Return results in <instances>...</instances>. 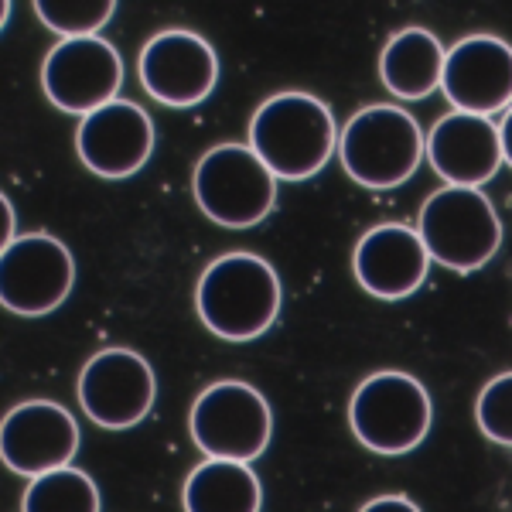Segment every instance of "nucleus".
I'll list each match as a JSON object with an SVG mask.
<instances>
[{
  "mask_svg": "<svg viewBox=\"0 0 512 512\" xmlns=\"http://www.w3.org/2000/svg\"><path fill=\"white\" fill-rule=\"evenodd\" d=\"M195 308L216 338L253 342L277 321L280 277L267 256L222 253L198 277Z\"/></svg>",
  "mask_w": 512,
  "mask_h": 512,
  "instance_id": "obj_1",
  "label": "nucleus"
},
{
  "mask_svg": "<svg viewBox=\"0 0 512 512\" xmlns=\"http://www.w3.org/2000/svg\"><path fill=\"white\" fill-rule=\"evenodd\" d=\"M250 147L277 178L308 181L338 151V127L328 103L311 93L287 89L256 106L250 120Z\"/></svg>",
  "mask_w": 512,
  "mask_h": 512,
  "instance_id": "obj_2",
  "label": "nucleus"
},
{
  "mask_svg": "<svg viewBox=\"0 0 512 512\" xmlns=\"http://www.w3.org/2000/svg\"><path fill=\"white\" fill-rule=\"evenodd\" d=\"M427 154V140L417 120L400 106H366L338 134V158L355 185L396 188L414 178Z\"/></svg>",
  "mask_w": 512,
  "mask_h": 512,
  "instance_id": "obj_3",
  "label": "nucleus"
},
{
  "mask_svg": "<svg viewBox=\"0 0 512 512\" xmlns=\"http://www.w3.org/2000/svg\"><path fill=\"white\" fill-rule=\"evenodd\" d=\"M434 403L417 376L383 369L362 379L349 400V427L362 448L376 454H410L431 434Z\"/></svg>",
  "mask_w": 512,
  "mask_h": 512,
  "instance_id": "obj_4",
  "label": "nucleus"
},
{
  "mask_svg": "<svg viewBox=\"0 0 512 512\" xmlns=\"http://www.w3.org/2000/svg\"><path fill=\"white\" fill-rule=\"evenodd\" d=\"M417 233L431 260L454 274L485 267L502 246V222L495 216V205L482 188L465 185H444L427 195V202L420 205Z\"/></svg>",
  "mask_w": 512,
  "mask_h": 512,
  "instance_id": "obj_5",
  "label": "nucleus"
},
{
  "mask_svg": "<svg viewBox=\"0 0 512 512\" xmlns=\"http://www.w3.org/2000/svg\"><path fill=\"white\" fill-rule=\"evenodd\" d=\"M195 202L222 229H253L274 212L277 175L250 144H219L195 164Z\"/></svg>",
  "mask_w": 512,
  "mask_h": 512,
  "instance_id": "obj_6",
  "label": "nucleus"
},
{
  "mask_svg": "<svg viewBox=\"0 0 512 512\" xmlns=\"http://www.w3.org/2000/svg\"><path fill=\"white\" fill-rule=\"evenodd\" d=\"M188 431L209 458L256 461L270 448L274 414L256 386L243 379H219L195 396Z\"/></svg>",
  "mask_w": 512,
  "mask_h": 512,
  "instance_id": "obj_7",
  "label": "nucleus"
},
{
  "mask_svg": "<svg viewBox=\"0 0 512 512\" xmlns=\"http://www.w3.org/2000/svg\"><path fill=\"white\" fill-rule=\"evenodd\" d=\"M72 284H76V256L62 239L24 233L0 253V301L11 315H52L72 294Z\"/></svg>",
  "mask_w": 512,
  "mask_h": 512,
  "instance_id": "obj_8",
  "label": "nucleus"
},
{
  "mask_svg": "<svg viewBox=\"0 0 512 512\" xmlns=\"http://www.w3.org/2000/svg\"><path fill=\"white\" fill-rule=\"evenodd\" d=\"M123 86V59L106 38H62L41 62L48 103L72 117H89L113 103Z\"/></svg>",
  "mask_w": 512,
  "mask_h": 512,
  "instance_id": "obj_9",
  "label": "nucleus"
},
{
  "mask_svg": "<svg viewBox=\"0 0 512 512\" xmlns=\"http://www.w3.org/2000/svg\"><path fill=\"white\" fill-rule=\"evenodd\" d=\"M76 390L93 424L106 431H127L154 410L158 376L134 349H103L82 366Z\"/></svg>",
  "mask_w": 512,
  "mask_h": 512,
  "instance_id": "obj_10",
  "label": "nucleus"
},
{
  "mask_svg": "<svg viewBox=\"0 0 512 512\" xmlns=\"http://www.w3.org/2000/svg\"><path fill=\"white\" fill-rule=\"evenodd\" d=\"M137 72L144 89L171 110L198 106L219 82V55L202 35L185 28L158 31L140 48Z\"/></svg>",
  "mask_w": 512,
  "mask_h": 512,
  "instance_id": "obj_11",
  "label": "nucleus"
},
{
  "mask_svg": "<svg viewBox=\"0 0 512 512\" xmlns=\"http://www.w3.org/2000/svg\"><path fill=\"white\" fill-rule=\"evenodd\" d=\"M79 424L62 403L24 400L7 410L0 427V458L14 475H45L52 468L72 465L79 451Z\"/></svg>",
  "mask_w": 512,
  "mask_h": 512,
  "instance_id": "obj_12",
  "label": "nucleus"
},
{
  "mask_svg": "<svg viewBox=\"0 0 512 512\" xmlns=\"http://www.w3.org/2000/svg\"><path fill=\"white\" fill-rule=\"evenodd\" d=\"M154 120L130 99H113L79 120L76 154L93 175L106 181L130 178L154 154Z\"/></svg>",
  "mask_w": 512,
  "mask_h": 512,
  "instance_id": "obj_13",
  "label": "nucleus"
},
{
  "mask_svg": "<svg viewBox=\"0 0 512 512\" xmlns=\"http://www.w3.org/2000/svg\"><path fill=\"white\" fill-rule=\"evenodd\" d=\"M441 89L458 113H506L512 106V45L495 35L461 38L448 48Z\"/></svg>",
  "mask_w": 512,
  "mask_h": 512,
  "instance_id": "obj_14",
  "label": "nucleus"
},
{
  "mask_svg": "<svg viewBox=\"0 0 512 512\" xmlns=\"http://www.w3.org/2000/svg\"><path fill=\"white\" fill-rule=\"evenodd\" d=\"M352 274L362 291L379 301H403L424 287L431 274V253L417 229L403 222H383L355 243Z\"/></svg>",
  "mask_w": 512,
  "mask_h": 512,
  "instance_id": "obj_15",
  "label": "nucleus"
},
{
  "mask_svg": "<svg viewBox=\"0 0 512 512\" xmlns=\"http://www.w3.org/2000/svg\"><path fill=\"white\" fill-rule=\"evenodd\" d=\"M427 161L448 185H489L506 164L502 161L499 123L492 117H475V113H448L431 127Z\"/></svg>",
  "mask_w": 512,
  "mask_h": 512,
  "instance_id": "obj_16",
  "label": "nucleus"
},
{
  "mask_svg": "<svg viewBox=\"0 0 512 512\" xmlns=\"http://www.w3.org/2000/svg\"><path fill=\"white\" fill-rule=\"evenodd\" d=\"M448 52L427 28H403L379 52V82L396 99H427L444 82Z\"/></svg>",
  "mask_w": 512,
  "mask_h": 512,
  "instance_id": "obj_17",
  "label": "nucleus"
},
{
  "mask_svg": "<svg viewBox=\"0 0 512 512\" xmlns=\"http://www.w3.org/2000/svg\"><path fill=\"white\" fill-rule=\"evenodd\" d=\"M185 512H260L263 485L250 461L236 458H205L192 468L181 489Z\"/></svg>",
  "mask_w": 512,
  "mask_h": 512,
  "instance_id": "obj_18",
  "label": "nucleus"
},
{
  "mask_svg": "<svg viewBox=\"0 0 512 512\" xmlns=\"http://www.w3.org/2000/svg\"><path fill=\"white\" fill-rule=\"evenodd\" d=\"M21 509L24 512H99L103 509V499H99L96 482L86 472L62 465L31 478L28 489L21 495Z\"/></svg>",
  "mask_w": 512,
  "mask_h": 512,
  "instance_id": "obj_19",
  "label": "nucleus"
},
{
  "mask_svg": "<svg viewBox=\"0 0 512 512\" xmlns=\"http://www.w3.org/2000/svg\"><path fill=\"white\" fill-rule=\"evenodd\" d=\"M41 24L62 38H93L117 11V0H38Z\"/></svg>",
  "mask_w": 512,
  "mask_h": 512,
  "instance_id": "obj_20",
  "label": "nucleus"
},
{
  "mask_svg": "<svg viewBox=\"0 0 512 512\" xmlns=\"http://www.w3.org/2000/svg\"><path fill=\"white\" fill-rule=\"evenodd\" d=\"M475 420L478 431L489 437L492 444L512 448V373L492 376L482 386L475 403Z\"/></svg>",
  "mask_w": 512,
  "mask_h": 512,
  "instance_id": "obj_21",
  "label": "nucleus"
},
{
  "mask_svg": "<svg viewBox=\"0 0 512 512\" xmlns=\"http://www.w3.org/2000/svg\"><path fill=\"white\" fill-rule=\"evenodd\" d=\"M362 512H417V502H410L407 495H379V499L366 502Z\"/></svg>",
  "mask_w": 512,
  "mask_h": 512,
  "instance_id": "obj_22",
  "label": "nucleus"
},
{
  "mask_svg": "<svg viewBox=\"0 0 512 512\" xmlns=\"http://www.w3.org/2000/svg\"><path fill=\"white\" fill-rule=\"evenodd\" d=\"M0 212H4V229H0V236H4V246H7V243L18 239V219H14V205L7 195L0 198Z\"/></svg>",
  "mask_w": 512,
  "mask_h": 512,
  "instance_id": "obj_23",
  "label": "nucleus"
},
{
  "mask_svg": "<svg viewBox=\"0 0 512 512\" xmlns=\"http://www.w3.org/2000/svg\"><path fill=\"white\" fill-rule=\"evenodd\" d=\"M499 137H502V161L512 168V106L506 110L502 123H499Z\"/></svg>",
  "mask_w": 512,
  "mask_h": 512,
  "instance_id": "obj_24",
  "label": "nucleus"
}]
</instances>
